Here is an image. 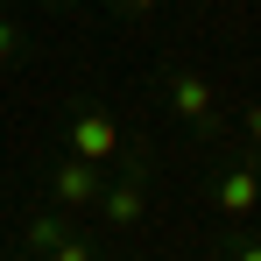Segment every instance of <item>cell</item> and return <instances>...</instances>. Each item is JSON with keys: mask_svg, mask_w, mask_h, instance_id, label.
I'll return each mask as SVG.
<instances>
[{"mask_svg": "<svg viewBox=\"0 0 261 261\" xmlns=\"http://www.w3.org/2000/svg\"><path fill=\"white\" fill-rule=\"evenodd\" d=\"M155 85H163V106H170V113H176L191 134H205V141L219 134V92H212V78H205V71H191V64L163 57Z\"/></svg>", "mask_w": 261, "mask_h": 261, "instance_id": "1", "label": "cell"}, {"mask_svg": "<svg viewBox=\"0 0 261 261\" xmlns=\"http://www.w3.org/2000/svg\"><path fill=\"white\" fill-rule=\"evenodd\" d=\"M212 212L226 226H240V219L261 212V155H233V163L212 170Z\"/></svg>", "mask_w": 261, "mask_h": 261, "instance_id": "2", "label": "cell"}, {"mask_svg": "<svg viewBox=\"0 0 261 261\" xmlns=\"http://www.w3.org/2000/svg\"><path fill=\"white\" fill-rule=\"evenodd\" d=\"M43 176H49V198H57V212H64V219L92 212V205H99V184H106V170H99V163H85V155H71V148H64Z\"/></svg>", "mask_w": 261, "mask_h": 261, "instance_id": "3", "label": "cell"}, {"mask_svg": "<svg viewBox=\"0 0 261 261\" xmlns=\"http://www.w3.org/2000/svg\"><path fill=\"white\" fill-rule=\"evenodd\" d=\"M99 219L120 226V233H134V226L148 219V163H134V170H120L113 184H99Z\"/></svg>", "mask_w": 261, "mask_h": 261, "instance_id": "4", "label": "cell"}, {"mask_svg": "<svg viewBox=\"0 0 261 261\" xmlns=\"http://www.w3.org/2000/svg\"><path fill=\"white\" fill-rule=\"evenodd\" d=\"M71 155H85V163H120V120L106 113V106H78L71 113Z\"/></svg>", "mask_w": 261, "mask_h": 261, "instance_id": "5", "label": "cell"}, {"mask_svg": "<svg viewBox=\"0 0 261 261\" xmlns=\"http://www.w3.org/2000/svg\"><path fill=\"white\" fill-rule=\"evenodd\" d=\"M64 233H71V219H64V212H57V205H49V212H36V219H29V226H21V247H29V254L43 261L49 247L64 240Z\"/></svg>", "mask_w": 261, "mask_h": 261, "instance_id": "6", "label": "cell"}, {"mask_svg": "<svg viewBox=\"0 0 261 261\" xmlns=\"http://www.w3.org/2000/svg\"><path fill=\"white\" fill-rule=\"evenodd\" d=\"M43 261H99V254H92V240H78V233H64V240H57V247H49Z\"/></svg>", "mask_w": 261, "mask_h": 261, "instance_id": "7", "label": "cell"}, {"mask_svg": "<svg viewBox=\"0 0 261 261\" xmlns=\"http://www.w3.org/2000/svg\"><path fill=\"white\" fill-rule=\"evenodd\" d=\"M14 57H21V29L0 14V64H14Z\"/></svg>", "mask_w": 261, "mask_h": 261, "instance_id": "8", "label": "cell"}, {"mask_svg": "<svg viewBox=\"0 0 261 261\" xmlns=\"http://www.w3.org/2000/svg\"><path fill=\"white\" fill-rule=\"evenodd\" d=\"M240 134H247V148H254V155H261V99H254V106H247V113H240Z\"/></svg>", "mask_w": 261, "mask_h": 261, "instance_id": "9", "label": "cell"}, {"mask_svg": "<svg viewBox=\"0 0 261 261\" xmlns=\"http://www.w3.org/2000/svg\"><path fill=\"white\" fill-rule=\"evenodd\" d=\"M155 7H163V0H113V14H127V21H148Z\"/></svg>", "mask_w": 261, "mask_h": 261, "instance_id": "10", "label": "cell"}, {"mask_svg": "<svg viewBox=\"0 0 261 261\" xmlns=\"http://www.w3.org/2000/svg\"><path fill=\"white\" fill-rule=\"evenodd\" d=\"M233 261H261V240H240V247H233Z\"/></svg>", "mask_w": 261, "mask_h": 261, "instance_id": "11", "label": "cell"}]
</instances>
